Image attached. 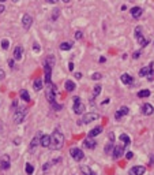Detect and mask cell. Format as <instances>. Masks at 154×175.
Here are the masks:
<instances>
[{
  "instance_id": "obj_41",
  "label": "cell",
  "mask_w": 154,
  "mask_h": 175,
  "mask_svg": "<svg viewBox=\"0 0 154 175\" xmlns=\"http://www.w3.org/2000/svg\"><path fill=\"white\" fill-rule=\"evenodd\" d=\"M4 77H6V73H4L3 70L0 68V79H4Z\"/></svg>"
},
{
  "instance_id": "obj_5",
  "label": "cell",
  "mask_w": 154,
  "mask_h": 175,
  "mask_svg": "<svg viewBox=\"0 0 154 175\" xmlns=\"http://www.w3.org/2000/svg\"><path fill=\"white\" fill-rule=\"evenodd\" d=\"M74 112L78 113V115H80V113L85 112V104L80 101V97L79 96H75L74 97Z\"/></svg>"
},
{
  "instance_id": "obj_48",
  "label": "cell",
  "mask_w": 154,
  "mask_h": 175,
  "mask_svg": "<svg viewBox=\"0 0 154 175\" xmlns=\"http://www.w3.org/2000/svg\"><path fill=\"white\" fill-rule=\"evenodd\" d=\"M16 105H18V101H14V103H13V108H15V110H16Z\"/></svg>"
},
{
  "instance_id": "obj_51",
  "label": "cell",
  "mask_w": 154,
  "mask_h": 175,
  "mask_svg": "<svg viewBox=\"0 0 154 175\" xmlns=\"http://www.w3.org/2000/svg\"><path fill=\"white\" fill-rule=\"evenodd\" d=\"M46 1H48V3H52V4L56 3V0H46Z\"/></svg>"
},
{
  "instance_id": "obj_54",
  "label": "cell",
  "mask_w": 154,
  "mask_h": 175,
  "mask_svg": "<svg viewBox=\"0 0 154 175\" xmlns=\"http://www.w3.org/2000/svg\"><path fill=\"white\" fill-rule=\"evenodd\" d=\"M4 1H6V0H0V3H4Z\"/></svg>"
},
{
  "instance_id": "obj_47",
  "label": "cell",
  "mask_w": 154,
  "mask_h": 175,
  "mask_svg": "<svg viewBox=\"0 0 154 175\" xmlns=\"http://www.w3.org/2000/svg\"><path fill=\"white\" fill-rule=\"evenodd\" d=\"M14 144H15V145H19V144H21V138H16V139H15V142H14Z\"/></svg>"
},
{
  "instance_id": "obj_8",
  "label": "cell",
  "mask_w": 154,
  "mask_h": 175,
  "mask_svg": "<svg viewBox=\"0 0 154 175\" xmlns=\"http://www.w3.org/2000/svg\"><path fill=\"white\" fill-rule=\"evenodd\" d=\"M33 25V18L32 15H29V14H25L22 18V26H23V29L25 30H29L30 27H32Z\"/></svg>"
},
{
  "instance_id": "obj_42",
  "label": "cell",
  "mask_w": 154,
  "mask_h": 175,
  "mask_svg": "<svg viewBox=\"0 0 154 175\" xmlns=\"http://www.w3.org/2000/svg\"><path fill=\"white\" fill-rule=\"evenodd\" d=\"M68 70H70V71H72V70H74V63H72V62L68 63Z\"/></svg>"
},
{
  "instance_id": "obj_15",
  "label": "cell",
  "mask_w": 154,
  "mask_h": 175,
  "mask_svg": "<svg viewBox=\"0 0 154 175\" xmlns=\"http://www.w3.org/2000/svg\"><path fill=\"white\" fill-rule=\"evenodd\" d=\"M40 145L44 146V148H49V146H51V136H48V134H44V136H41Z\"/></svg>"
},
{
  "instance_id": "obj_43",
  "label": "cell",
  "mask_w": 154,
  "mask_h": 175,
  "mask_svg": "<svg viewBox=\"0 0 154 175\" xmlns=\"http://www.w3.org/2000/svg\"><path fill=\"white\" fill-rule=\"evenodd\" d=\"M8 66H10L11 68L15 67V66H14V59H10V60H8Z\"/></svg>"
},
{
  "instance_id": "obj_33",
  "label": "cell",
  "mask_w": 154,
  "mask_h": 175,
  "mask_svg": "<svg viewBox=\"0 0 154 175\" xmlns=\"http://www.w3.org/2000/svg\"><path fill=\"white\" fill-rule=\"evenodd\" d=\"M101 78H102V74H101V73H94V74H91V79H94V81H98Z\"/></svg>"
},
{
  "instance_id": "obj_3",
  "label": "cell",
  "mask_w": 154,
  "mask_h": 175,
  "mask_svg": "<svg viewBox=\"0 0 154 175\" xmlns=\"http://www.w3.org/2000/svg\"><path fill=\"white\" fill-rule=\"evenodd\" d=\"M134 34H135V39L138 40V42L141 44V47H146L149 44V41L143 37V34H142V27L141 26H136L134 30Z\"/></svg>"
},
{
  "instance_id": "obj_9",
  "label": "cell",
  "mask_w": 154,
  "mask_h": 175,
  "mask_svg": "<svg viewBox=\"0 0 154 175\" xmlns=\"http://www.w3.org/2000/svg\"><path fill=\"white\" fill-rule=\"evenodd\" d=\"M10 156L8 155H3L0 157V170H8L10 168Z\"/></svg>"
},
{
  "instance_id": "obj_17",
  "label": "cell",
  "mask_w": 154,
  "mask_h": 175,
  "mask_svg": "<svg viewBox=\"0 0 154 175\" xmlns=\"http://www.w3.org/2000/svg\"><path fill=\"white\" fill-rule=\"evenodd\" d=\"M120 81H122L124 85H132V82H134V78H132L130 74L124 73V74H122V77H120Z\"/></svg>"
},
{
  "instance_id": "obj_29",
  "label": "cell",
  "mask_w": 154,
  "mask_h": 175,
  "mask_svg": "<svg viewBox=\"0 0 154 175\" xmlns=\"http://www.w3.org/2000/svg\"><path fill=\"white\" fill-rule=\"evenodd\" d=\"M80 171H82L83 175H91V172H93L87 165H82V167H80Z\"/></svg>"
},
{
  "instance_id": "obj_28",
  "label": "cell",
  "mask_w": 154,
  "mask_h": 175,
  "mask_svg": "<svg viewBox=\"0 0 154 175\" xmlns=\"http://www.w3.org/2000/svg\"><path fill=\"white\" fill-rule=\"evenodd\" d=\"M21 99H23L25 101H30V96H29V93H27V90H25V89H22L21 90Z\"/></svg>"
},
{
  "instance_id": "obj_38",
  "label": "cell",
  "mask_w": 154,
  "mask_h": 175,
  "mask_svg": "<svg viewBox=\"0 0 154 175\" xmlns=\"http://www.w3.org/2000/svg\"><path fill=\"white\" fill-rule=\"evenodd\" d=\"M139 56H141V51H135L134 55H132V58H134V59H138Z\"/></svg>"
},
{
  "instance_id": "obj_37",
  "label": "cell",
  "mask_w": 154,
  "mask_h": 175,
  "mask_svg": "<svg viewBox=\"0 0 154 175\" xmlns=\"http://www.w3.org/2000/svg\"><path fill=\"white\" fill-rule=\"evenodd\" d=\"M147 79H149V81H154V70L147 75Z\"/></svg>"
},
{
  "instance_id": "obj_45",
  "label": "cell",
  "mask_w": 154,
  "mask_h": 175,
  "mask_svg": "<svg viewBox=\"0 0 154 175\" xmlns=\"http://www.w3.org/2000/svg\"><path fill=\"white\" fill-rule=\"evenodd\" d=\"M75 78H77V79H80V78H82V74H80V73H75Z\"/></svg>"
},
{
  "instance_id": "obj_19",
  "label": "cell",
  "mask_w": 154,
  "mask_h": 175,
  "mask_svg": "<svg viewBox=\"0 0 154 175\" xmlns=\"http://www.w3.org/2000/svg\"><path fill=\"white\" fill-rule=\"evenodd\" d=\"M83 145L86 146V148H89V149H94V148H96V145H97V142L94 141L93 138H91V137H89V138H85Z\"/></svg>"
},
{
  "instance_id": "obj_12",
  "label": "cell",
  "mask_w": 154,
  "mask_h": 175,
  "mask_svg": "<svg viewBox=\"0 0 154 175\" xmlns=\"http://www.w3.org/2000/svg\"><path fill=\"white\" fill-rule=\"evenodd\" d=\"M123 155H124V146L123 145H117L113 148V152H112L113 159H120Z\"/></svg>"
},
{
  "instance_id": "obj_31",
  "label": "cell",
  "mask_w": 154,
  "mask_h": 175,
  "mask_svg": "<svg viewBox=\"0 0 154 175\" xmlns=\"http://www.w3.org/2000/svg\"><path fill=\"white\" fill-rule=\"evenodd\" d=\"M113 142H108L105 145V148H104V151H105V153H111V152H113Z\"/></svg>"
},
{
  "instance_id": "obj_34",
  "label": "cell",
  "mask_w": 154,
  "mask_h": 175,
  "mask_svg": "<svg viewBox=\"0 0 154 175\" xmlns=\"http://www.w3.org/2000/svg\"><path fill=\"white\" fill-rule=\"evenodd\" d=\"M8 47H10V41H8V40H3V41H1V48L8 49Z\"/></svg>"
},
{
  "instance_id": "obj_52",
  "label": "cell",
  "mask_w": 154,
  "mask_h": 175,
  "mask_svg": "<svg viewBox=\"0 0 154 175\" xmlns=\"http://www.w3.org/2000/svg\"><path fill=\"white\" fill-rule=\"evenodd\" d=\"M108 103H109V99H106L105 101H102V104H104V105H105V104H108Z\"/></svg>"
},
{
  "instance_id": "obj_24",
  "label": "cell",
  "mask_w": 154,
  "mask_h": 175,
  "mask_svg": "<svg viewBox=\"0 0 154 175\" xmlns=\"http://www.w3.org/2000/svg\"><path fill=\"white\" fill-rule=\"evenodd\" d=\"M75 84H74V81H70V79H68V81H66V90L67 92H72L75 89Z\"/></svg>"
},
{
  "instance_id": "obj_14",
  "label": "cell",
  "mask_w": 154,
  "mask_h": 175,
  "mask_svg": "<svg viewBox=\"0 0 154 175\" xmlns=\"http://www.w3.org/2000/svg\"><path fill=\"white\" fill-rule=\"evenodd\" d=\"M130 13H131L132 18H135V19H139L142 16V14H143V10H142L141 7H132L131 10H130Z\"/></svg>"
},
{
  "instance_id": "obj_22",
  "label": "cell",
  "mask_w": 154,
  "mask_h": 175,
  "mask_svg": "<svg viewBox=\"0 0 154 175\" xmlns=\"http://www.w3.org/2000/svg\"><path fill=\"white\" fill-rule=\"evenodd\" d=\"M42 84H44V81H42L41 78H37V79H35V81H34V84H33V88H34V90H35V92L41 90Z\"/></svg>"
},
{
  "instance_id": "obj_4",
  "label": "cell",
  "mask_w": 154,
  "mask_h": 175,
  "mask_svg": "<svg viewBox=\"0 0 154 175\" xmlns=\"http://www.w3.org/2000/svg\"><path fill=\"white\" fill-rule=\"evenodd\" d=\"M99 119V115L97 112H87L83 115V118L80 119V123H83V125H87V123H91L93 120H97Z\"/></svg>"
},
{
  "instance_id": "obj_23",
  "label": "cell",
  "mask_w": 154,
  "mask_h": 175,
  "mask_svg": "<svg viewBox=\"0 0 154 175\" xmlns=\"http://www.w3.org/2000/svg\"><path fill=\"white\" fill-rule=\"evenodd\" d=\"M120 141L124 144V146H128L130 144H131V139H130V137L127 136V134H122V136H120Z\"/></svg>"
},
{
  "instance_id": "obj_27",
  "label": "cell",
  "mask_w": 154,
  "mask_h": 175,
  "mask_svg": "<svg viewBox=\"0 0 154 175\" xmlns=\"http://www.w3.org/2000/svg\"><path fill=\"white\" fill-rule=\"evenodd\" d=\"M71 48H72V44H71V42H61L60 44L61 51H70Z\"/></svg>"
},
{
  "instance_id": "obj_26",
  "label": "cell",
  "mask_w": 154,
  "mask_h": 175,
  "mask_svg": "<svg viewBox=\"0 0 154 175\" xmlns=\"http://www.w3.org/2000/svg\"><path fill=\"white\" fill-rule=\"evenodd\" d=\"M25 171L27 175H32L34 172V165L30 164V163H26V167H25Z\"/></svg>"
},
{
  "instance_id": "obj_21",
  "label": "cell",
  "mask_w": 154,
  "mask_h": 175,
  "mask_svg": "<svg viewBox=\"0 0 154 175\" xmlns=\"http://www.w3.org/2000/svg\"><path fill=\"white\" fill-rule=\"evenodd\" d=\"M101 131H102V127L101 126H97V127H94V129H91L90 130V133H89V137H96V136H98V134H101Z\"/></svg>"
},
{
  "instance_id": "obj_13",
  "label": "cell",
  "mask_w": 154,
  "mask_h": 175,
  "mask_svg": "<svg viewBox=\"0 0 154 175\" xmlns=\"http://www.w3.org/2000/svg\"><path fill=\"white\" fill-rule=\"evenodd\" d=\"M153 112H154V107L151 104L146 103L142 105V113H143V115H147L149 116V115H153Z\"/></svg>"
},
{
  "instance_id": "obj_40",
  "label": "cell",
  "mask_w": 154,
  "mask_h": 175,
  "mask_svg": "<svg viewBox=\"0 0 154 175\" xmlns=\"http://www.w3.org/2000/svg\"><path fill=\"white\" fill-rule=\"evenodd\" d=\"M33 49H34L35 52H38V51H40V45L37 44V42H34V44H33Z\"/></svg>"
},
{
  "instance_id": "obj_6",
  "label": "cell",
  "mask_w": 154,
  "mask_h": 175,
  "mask_svg": "<svg viewBox=\"0 0 154 175\" xmlns=\"http://www.w3.org/2000/svg\"><path fill=\"white\" fill-rule=\"evenodd\" d=\"M55 96H56V86L53 84L48 85V88H46V99H48L49 103L55 101Z\"/></svg>"
},
{
  "instance_id": "obj_50",
  "label": "cell",
  "mask_w": 154,
  "mask_h": 175,
  "mask_svg": "<svg viewBox=\"0 0 154 175\" xmlns=\"http://www.w3.org/2000/svg\"><path fill=\"white\" fill-rule=\"evenodd\" d=\"M104 62H105V58H104V56L102 58H99V63H104Z\"/></svg>"
},
{
  "instance_id": "obj_53",
  "label": "cell",
  "mask_w": 154,
  "mask_h": 175,
  "mask_svg": "<svg viewBox=\"0 0 154 175\" xmlns=\"http://www.w3.org/2000/svg\"><path fill=\"white\" fill-rule=\"evenodd\" d=\"M63 1H64V3H68V1H70V0H63Z\"/></svg>"
},
{
  "instance_id": "obj_7",
  "label": "cell",
  "mask_w": 154,
  "mask_h": 175,
  "mask_svg": "<svg viewBox=\"0 0 154 175\" xmlns=\"http://www.w3.org/2000/svg\"><path fill=\"white\" fill-rule=\"evenodd\" d=\"M70 153H71V157H72L75 162H80V160L85 157V153L82 152L79 148H71Z\"/></svg>"
},
{
  "instance_id": "obj_18",
  "label": "cell",
  "mask_w": 154,
  "mask_h": 175,
  "mask_svg": "<svg viewBox=\"0 0 154 175\" xmlns=\"http://www.w3.org/2000/svg\"><path fill=\"white\" fill-rule=\"evenodd\" d=\"M22 55H23V47L18 45L14 48V59L15 60H21L22 59Z\"/></svg>"
},
{
  "instance_id": "obj_11",
  "label": "cell",
  "mask_w": 154,
  "mask_h": 175,
  "mask_svg": "<svg viewBox=\"0 0 154 175\" xmlns=\"http://www.w3.org/2000/svg\"><path fill=\"white\" fill-rule=\"evenodd\" d=\"M146 172V168L143 165H135L128 171V175H143Z\"/></svg>"
},
{
  "instance_id": "obj_30",
  "label": "cell",
  "mask_w": 154,
  "mask_h": 175,
  "mask_svg": "<svg viewBox=\"0 0 154 175\" xmlns=\"http://www.w3.org/2000/svg\"><path fill=\"white\" fill-rule=\"evenodd\" d=\"M101 85H96V86L93 88V97H97L99 93H101Z\"/></svg>"
},
{
  "instance_id": "obj_36",
  "label": "cell",
  "mask_w": 154,
  "mask_h": 175,
  "mask_svg": "<svg viewBox=\"0 0 154 175\" xmlns=\"http://www.w3.org/2000/svg\"><path fill=\"white\" fill-rule=\"evenodd\" d=\"M51 105H52L53 108H55L56 111H60V110H61V105H60V104H56L55 101H53V103H51Z\"/></svg>"
},
{
  "instance_id": "obj_25",
  "label": "cell",
  "mask_w": 154,
  "mask_h": 175,
  "mask_svg": "<svg viewBox=\"0 0 154 175\" xmlns=\"http://www.w3.org/2000/svg\"><path fill=\"white\" fill-rule=\"evenodd\" d=\"M149 96H150V90H147V89H143V90L138 92V97H141V99H146Z\"/></svg>"
},
{
  "instance_id": "obj_20",
  "label": "cell",
  "mask_w": 154,
  "mask_h": 175,
  "mask_svg": "<svg viewBox=\"0 0 154 175\" xmlns=\"http://www.w3.org/2000/svg\"><path fill=\"white\" fill-rule=\"evenodd\" d=\"M40 141H41V134H37V136L33 138V141H32V144H30V151H34V148L37 145H40Z\"/></svg>"
},
{
  "instance_id": "obj_49",
  "label": "cell",
  "mask_w": 154,
  "mask_h": 175,
  "mask_svg": "<svg viewBox=\"0 0 154 175\" xmlns=\"http://www.w3.org/2000/svg\"><path fill=\"white\" fill-rule=\"evenodd\" d=\"M49 168V163H45V165H44V170H48Z\"/></svg>"
},
{
  "instance_id": "obj_39",
  "label": "cell",
  "mask_w": 154,
  "mask_h": 175,
  "mask_svg": "<svg viewBox=\"0 0 154 175\" xmlns=\"http://www.w3.org/2000/svg\"><path fill=\"white\" fill-rule=\"evenodd\" d=\"M125 157H127V159H132V157H134V153H132V152H127V153H125Z\"/></svg>"
},
{
  "instance_id": "obj_10",
  "label": "cell",
  "mask_w": 154,
  "mask_h": 175,
  "mask_svg": "<svg viewBox=\"0 0 154 175\" xmlns=\"http://www.w3.org/2000/svg\"><path fill=\"white\" fill-rule=\"evenodd\" d=\"M128 112H130V108H128V107H125V105H123L120 110H117V111L115 112V119H116V120H120L123 116L128 115Z\"/></svg>"
},
{
  "instance_id": "obj_1",
  "label": "cell",
  "mask_w": 154,
  "mask_h": 175,
  "mask_svg": "<svg viewBox=\"0 0 154 175\" xmlns=\"http://www.w3.org/2000/svg\"><path fill=\"white\" fill-rule=\"evenodd\" d=\"M63 145H64V136H63L59 130H55L51 136V146H49V148H52V149H55V151H59L63 148Z\"/></svg>"
},
{
  "instance_id": "obj_46",
  "label": "cell",
  "mask_w": 154,
  "mask_h": 175,
  "mask_svg": "<svg viewBox=\"0 0 154 175\" xmlns=\"http://www.w3.org/2000/svg\"><path fill=\"white\" fill-rule=\"evenodd\" d=\"M109 138H111V142L115 141V136H113V133H109Z\"/></svg>"
},
{
  "instance_id": "obj_2",
  "label": "cell",
  "mask_w": 154,
  "mask_h": 175,
  "mask_svg": "<svg viewBox=\"0 0 154 175\" xmlns=\"http://www.w3.org/2000/svg\"><path fill=\"white\" fill-rule=\"evenodd\" d=\"M26 113H27V108H25V107L16 108L15 112H14V120H15V123H22L26 116Z\"/></svg>"
},
{
  "instance_id": "obj_16",
  "label": "cell",
  "mask_w": 154,
  "mask_h": 175,
  "mask_svg": "<svg viewBox=\"0 0 154 175\" xmlns=\"http://www.w3.org/2000/svg\"><path fill=\"white\" fill-rule=\"evenodd\" d=\"M151 71H153V63H150L149 66L141 68V70H139V75H141V77H147Z\"/></svg>"
},
{
  "instance_id": "obj_44",
  "label": "cell",
  "mask_w": 154,
  "mask_h": 175,
  "mask_svg": "<svg viewBox=\"0 0 154 175\" xmlns=\"http://www.w3.org/2000/svg\"><path fill=\"white\" fill-rule=\"evenodd\" d=\"M4 11H6V7H4L3 4H0V14H3Z\"/></svg>"
},
{
  "instance_id": "obj_32",
  "label": "cell",
  "mask_w": 154,
  "mask_h": 175,
  "mask_svg": "<svg viewBox=\"0 0 154 175\" xmlns=\"http://www.w3.org/2000/svg\"><path fill=\"white\" fill-rule=\"evenodd\" d=\"M59 15H60V10H59V8H55V10H53V14H52V21H56L59 18Z\"/></svg>"
},
{
  "instance_id": "obj_35",
  "label": "cell",
  "mask_w": 154,
  "mask_h": 175,
  "mask_svg": "<svg viewBox=\"0 0 154 175\" xmlns=\"http://www.w3.org/2000/svg\"><path fill=\"white\" fill-rule=\"evenodd\" d=\"M82 37H83V33L80 32V30H78V32H75V39H77V40H80V39H82Z\"/></svg>"
},
{
  "instance_id": "obj_55",
  "label": "cell",
  "mask_w": 154,
  "mask_h": 175,
  "mask_svg": "<svg viewBox=\"0 0 154 175\" xmlns=\"http://www.w3.org/2000/svg\"><path fill=\"white\" fill-rule=\"evenodd\" d=\"M13 1H18V0H13Z\"/></svg>"
}]
</instances>
